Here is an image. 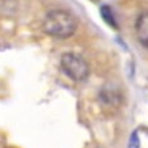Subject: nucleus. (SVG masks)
I'll list each match as a JSON object with an SVG mask.
<instances>
[{
	"label": "nucleus",
	"instance_id": "423d86ee",
	"mask_svg": "<svg viewBox=\"0 0 148 148\" xmlns=\"http://www.w3.org/2000/svg\"><path fill=\"white\" fill-rule=\"evenodd\" d=\"M90 1H93V3H97V1H100V0H90Z\"/></svg>",
	"mask_w": 148,
	"mask_h": 148
},
{
	"label": "nucleus",
	"instance_id": "20e7f679",
	"mask_svg": "<svg viewBox=\"0 0 148 148\" xmlns=\"http://www.w3.org/2000/svg\"><path fill=\"white\" fill-rule=\"evenodd\" d=\"M100 13L101 17L103 18V21L113 29H118V24H117V18L114 16V12L112 11L109 5H102L100 8Z\"/></svg>",
	"mask_w": 148,
	"mask_h": 148
},
{
	"label": "nucleus",
	"instance_id": "39448f33",
	"mask_svg": "<svg viewBox=\"0 0 148 148\" xmlns=\"http://www.w3.org/2000/svg\"><path fill=\"white\" fill-rule=\"evenodd\" d=\"M127 148H140V139H139V134L138 131H134L130 136L129 144H127Z\"/></svg>",
	"mask_w": 148,
	"mask_h": 148
},
{
	"label": "nucleus",
	"instance_id": "7ed1b4c3",
	"mask_svg": "<svg viewBox=\"0 0 148 148\" xmlns=\"http://www.w3.org/2000/svg\"><path fill=\"white\" fill-rule=\"evenodd\" d=\"M135 32H136L139 43L145 49H148V12H143L136 18Z\"/></svg>",
	"mask_w": 148,
	"mask_h": 148
},
{
	"label": "nucleus",
	"instance_id": "f257e3e1",
	"mask_svg": "<svg viewBox=\"0 0 148 148\" xmlns=\"http://www.w3.org/2000/svg\"><path fill=\"white\" fill-rule=\"evenodd\" d=\"M42 29L47 36L54 38L67 39L77 29V20L71 12L64 9H54L46 14Z\"/></svg>",
	"mask_w": 148,
	"mask_h": 148
},
{
	"label": "nucleus",
	"instance_id": "f03ea898",
	"mask_svg": "<svg viewBox=\"0 0 148 148\" xmlns=\"http://www.w3.org/2000/svg\"><path fill=\"white\" fill-rule=\"evenodd\" d=\"M60 67L63 72L72 81H84L89 76V64L81 55L75 53H64L60 58Z\"/></svg>",
	"mask_w": 148,
	"mask_h": 148
}]
</instances>
